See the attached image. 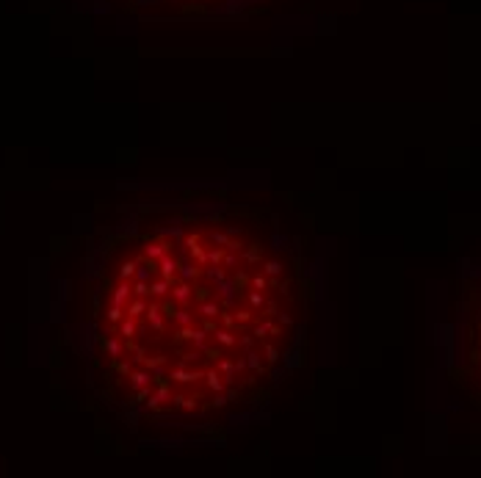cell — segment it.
<instances>
[{
	"instance_id": "cell-1",
	"label": "cell",
	"mask_w": 481,
	"mask_h": 478,
	"mask_svg": "<svg viewBox=\"0 0 481 478\" xmlns=\"http://www.w3.org/2000/svg\"><path fill=\"white\" fill-rule=\"evenodd\" d=\"M307 304L304 252L274 210L222 194L138 207L89 268L94 376L141 426L222 434L296 370Z\"/></svg>"
}]
</instances>
